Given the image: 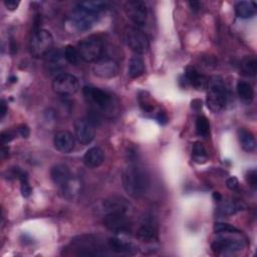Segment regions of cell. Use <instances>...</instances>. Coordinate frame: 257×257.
I'll list each match as a JSON object with an SVG mask.
<instances>
[{"label":"cell","instance_id":"1","mask_svg":"<svg viewBox=\"0 0 257 257\" xmlns=\"http://www.w3.org/2000/svg\"><path fill=\"white\" fill-rule=\"evenodd\" d=\"M121 182L126 194L135 199L143 197L150 187L148 174L136 165L130 166L123 171Z\"/></svg>","mask_w":257,"mask_h":257},{"label":"cell","instance_id":"2","mask_svg":"<svg viewBox=\"0 0 257 257\" xmlns=\"http://www.w3.org/2000/svg\"><path fill=\"white\" fill-rule=\"evenodd\" d=\"M207 88V106L213 112H219L225 107L227 102V90L225 84L219 76H213L208 79Z\"/></svg>","mask_w":257,"mask_h":257},{"label":"cell","instance_id":"3","mask_svg":"<svg viewBox=\"0 0 257 257\" xmlns=\"http://www.w3.org/2000/svg\"><path fill=\"white\" fill-rule=\"evenodd\" d=\"M53 46V37L45 29H34L29 39V51L34 57H44Z\"/></svg>","mask_w":257,"mask_h":257},{"label":"cell","instance_id":"4","mask_svg":"<svg viewBox=\"0 0 257 257\" xmlns=\"http://www.w3.org/2000/svg\"><path fill=\"white\" fill-rule=\"evenodd\" d=\"M76 48L79 52L81 60L85 62H96L99 60L102 57L104 49L102 41L95 36L84 38L78 43Z\"/></svg>","mask_w":257,"mask_h":257},{"label":"cell","instance_id":"5","mask_svg":"<svg viewBox=\"0 0 257 257\" xmlns=\"http://www.w3.org/2000/svg\"><path fill=\"white\" fill-rule=\"evenodd\" d=\"M98 14L93 13L83 7H81L79 4L73 9L69 21L71 26L76 31H86L90 29L93 25V23L97 20Z\"/></svg>","mask_w":257,"mask_h":257},{"label":"cell","instance_id":"6","mask_svg":"<svg viewBox=\"0 0 257 257\" xmlns=\"http://www.w3.org/2000/svg\"><path fill=\"white\" fill-rule=\"evenodd\" d=\"M125 43L136 54H144L150 47L148 36L139 28L131 27L125 32Z\"/></svg>","mask_w":257,"mask_h":257},{"label":"cell","instance_id":"7","mask_svg":"<svg viewBox=\"0 0 257 257\" xmlns=\"http://www.w3.org/2000/svg\"><path fill=\"white\" fill-rule=\"evenodd\" d=\"M54 92L60 95H72L79 88L78 79L69 73H60L55 76L52 82Z\"/></svg>","mask_w":257,"mask_h":257},{"label":"cell","instance_id":"8","mask_svg":"<svg viewBox=\"0 0 257 257\" xmlns=\"http://www.w3.org/2000/svg\"><path fill=\"white\" fill-rule=\"evenodd\" d=\"M83 95L85 98L101 109H106L111 105L112 96L107 91H104L98 87L92 85H86L83 87Z\"/></svg>","mask_w":257,"mask_h":257},{"label":"cell","instance_id":"9","mask_svg":"<svg viewBox=\"0 0 257 257\" xmlns=\"http://www.w3.org/2000/svg\"><path fill=\"white\" fill-rule=\"evenodd\" d=\"M123 10L128 19L135 24L141 26L144 25L148 16V8L145 2L140 0L127 1L123 5Z\"/></svg>","mask_w":257,"mask_h":257},{"label":"cell","instance_id":"10","mask_svg":"<svg viewBox=\"0 0 257 257\" xmlns=\"http://www.w3.org/2000/svg\"><path fill=\"white\" fill-rule=\"evenodd\" d=\"M244 242L240 239L231 237H219L212 243V249L216 254H233L242 250Z\"/></svg>","mask_w":257,"mask_h":257},{"label":"cell","instance_id":"11","mask_svg":"<svg viewBox=\"0 0 257 257\" xmlns=\"http://www.w3.org/2000/svg\"><path fill=\"white\" fill-rule=\"evenodd\" d=\"M74 136L81 145L90 144L95 137L94 124L85 118H80L74 122Z\"/></svg>","mask_w":257,"mask_h":257},{"label":"cell","instance_id":"12","mask_svg":"<svg viewBox=\"0 0 257 257\" xmlns=\"http://www.w3.org/2000/svg\"><path fill=\"white\" fill-rule=\"evenodd\" d=\"M103 225L114 233H128L132 228L126 214H105Z\"/></svg>","mask_w":257,"mask_h":257},{"label":"cell","instance_id":"13","mask_svg":"<svg viewBox=\"0 0 257 257\" xmlns=\"http://www.w3.org/2000/svg\"><path fill=\"white\" fill-rule=\"evenodd\" d=\"M102 209L105 214H127L132 204L124 197L113 195L103 201Z\"/></svg>","mask_w":257,"mask_h":257},{"label":"cell","instance_id":"14","mask_svg":"<svg viewBox=\"0 0 257 257\" xmlns=\"http://www.w3.org/2000/svg\"><path fill=\"white\" fill-rule=\"evenodd\" d=\"M50 178L53 184L63 191H66L69 188V185L72 181V175L69 168L64 164H56L51 168Z\"/></svg>","mask_w":257,"mask_h":257},{"label":"cell","instance_id":"15","mask_svg":"<svg viewBox=\"0 0 257 257\" xmlns=\"http://www.w3.org/2000/svg\"><path fill=\"white\" fill-rule=\"evenodd\" d=\"M65 58L63 52L59 49H51L45 56H44V67L49 74H60L61 70L65 66Z\"/></svg>","mask_w":257,"mask_h":257},{"label":"cell","instance_id":"16","mask_svg":"<svg viewBox=\"0 0 257 257\" xmlns=\"http://www.w3.org/2000/svg\"><path fill=\"white\" fill-rule=\"evenodd\" d=\"M93 74L100 78H112L118 73L117 63L110 58H100L92 67Z\"/></svg>","mask_w":257,"mask_h":257},{"label":"cell","instance_id":"17","mask_svg":"<svg viewBox=\"0 0 257 257\" xmlns=\"http://www.w3.org/2000/svg\"><path fill=\"white\" fill-rule=\"evenodd\" d=\"M53 145L58 152L68 154L74 149V138L69 132L60 131L54 135Z\"/></svg>","mask_w":257,"mask_h":257},{"label":"cell","instance_id":"18","mask_svg":"<svg viewBox=\"0 0 257 257\" xmlns=\"http://www.w3.org/2000/svg\"><path fill=\"white\" fill-rule=\"evenodd\" d=\"M184 77L188 84L192 85L198 90H202L207 88L208 85V78L201 74L194 66H188L185 70Z\"/></svg>","mask_w":257,"mask_h":257},{"label":"cell","instance_id":"19","mask_svg":"<svg viewBox=\"0 0 257 257\" xmlns=\"http://www.w3.org/2000/svg\"><path fill=\"white\" fill-rule=\"evenodd\" d=\"M104 161V153L98 147H92L88 149L83 156V163L87 168H97Z\"/></svg>","mask_w":257,"mask_h":257},{"label":"cell","instance_id":"20","mask_svg":"<svg viewBox=\"0 0 257 257\" xmlns=\"http://www.w3.org/2000/svg\"><path fill=\"white\" fill-rule=\"evenodd\" d=\"M237 136H238L240 146L245 152L249 153L255 150L256 141H255L254 135L250 131L246 128H239L237 132Z\"/></svg>","mask_w":257,"mask_h":257},{"label":"cell","instance_id":"21","mask_svg":"<svg viewBox=\"0 0 257 257\" xmlns=\"http://www.w3.org/2000/svg\"><path fill=\"white\" fill-rule=\"evenodd\" d=\"M145 72V62L142 56L135 54L131 57L127 65V75L131 78H138Z\"/></svg>","mask_w":257,"mask_h":257},{"label":"cell","instance_id":"22","mask_svg":"<svg viewBox=\"0 0 257 257\" xmlns=\"http://www.w3.org/2000/svg\"><path fill=\"white\" fill-rule=\"evenodd\" d=\"M256 4L255 2L239 1L235 5V13L239 18L249 19L255 15Z\"/></svg>","mask_w":257,"mask_h":257},{"label":"cell","instance_id":"23","mask_svg":"<svg viewBox=\"0 0 257 257\" xmlns=\"http://www.w3.org/2000/svg\"><path fill=\"white\" fill-rule=\"evenodd\" d=\"M108 247L111 251L120 254H133L135 250L131 243L124 242L116 237H111L108 239Z\"/></svg>","mask_w":257,"mask_h":257},{"label":"cell","instance_id":"24","mask_svg":"<svg viewBox=\"0 0 257 257\" xmlns=\"http://www.w3.org/2000/svg\"><path fill=\"white\" fill-rule=\"evenodd\" d=\"M237 93L240 99L246 103H250L254 97V90L252 85L244 80L237 82Z\"/></svg>","mask_w":257,"mask_h":257},{"label":"cell","instance_id":"25","mask_svg":"<svg viewBox=\"0 0 257 257\" xmlns=\"http://www.w3.org/2000/svg\"><path fill=\"white\" fill-rule=\"evenodd\" d=\"M138 238L144 242H153L157 239V229L151 223H144L137 232Z\"/></svg>","mask_w":257,"mask_h":257},{"label":"cell","instance_id":"26","mask_svg":"<svg viewBox=\"0 0 257 257\" xmlns=\"http://www.w3.org/2000/svg\"><path fill=\"white\" fill-rule=\"evenodd\" d=\"M192 158L195 163L203 164L208 159L207 151L201 142H195L192 147Z\"/></svg>","mask_w":257,"mask_h":257},{"label":"cell","instance_id":"27","mask_svg":"<svg viewBox=\"0 0 257 257\" xmlns=\"http://www.w3.org/2000/svg\"><path fill=\"white\" fill-rule=\"evenodd\" d=\"M243 73L247 76H254L257 70V62L254 56H247L241 61L240 65Z\"/></svg>","mask_w":257,"mask_h":257},{"label":"cell","instance_id":"28","mask_svg":"<svg viewBox=\"0 0 257 257\" xmlns=\"http://www.w3.org/2000/svg\"><path fill=\"white\" fill-rule=\"evenodd\" d=\"M63 55H64L66 62H68L69 64H72V65H78L81 60V57L79 55L77 48L72 45H66L64 47Z\"/></svg>","mask_w":257,"mask_h":257},{"label":"cell","instance_id":"29","mask_svg":"<svg viewBox=\"0 0 257 257\" xmlns=\"http://www.w3.org/2000/svg\"><path fill=\"white\" fill-rule=\"evenodd\" d=\"M197 134L203 138H207L210 134V122L204 115H199L196 119Z\"/></svg>","mask_w":257,"mask_h":257},{"label":"cell","instance_id":"30","mask_svg":"<svg viewBox=\"0 0 257 257\" xmlns=\"http://www.w3.org/2000/svg\"><path fill=\"white\" fill-rule=\"evenodd\" d=\"M79 5L93 13L99 14V12H101L106 8L107 3L103 1H85V2H80Z\"/></svg>","mask_w":257,"mask_h":257},{"label":"cell","instance_id":"31","mask_svg":"<svg viewBox=\"0 0 257 257\" xmlns=\"http://www.w3.org/2000/svg\"><path fill=\"white\" fill-rule=\"evenodd\" d=\"M214 231L216 233H238L239 230L228 223H223V222H217L214 224Z\"/></svg>","mask_w":257,"mask_h":257},{"label":"cell","instance_id":"32","mask_svg":"<svg viewBox=\"0 0 257 257\" xmlns=\"http://www.w3.org/2000/svg\"><path fill=\"white\" fill-rule=\"evenodd\" d=\"M246 181L252 189H256L257 186V173L256 170H250L246 173Z\"/></svg>","mask_w":257,"mask_h":257},{"label":"cell","instance_id":"33","mask_svg":"<svg viewBox=\"0 0 257 257\" xmlns=\"http://www.w3.org/2000/svg\"><path fill=\"white\" fill-rule=\"evenodd\" d=\"M14 134L12 133V132H10V131H5V132H2L1 133V135H0V139H1V143L3 144V145H5V144H8V143H10L13 139H14Z\"/></svg>","mask_w":257,"mask_h":257},{"label":"cell","instance_id":"34","mask_svg":"<svg viewBox=\"0 0 257 257\" xmlns=\"http://www.w3.org/2000/svg\"><path fill=\"white\" fill-rule=\"evenodd\" d=\"M226 185H227V187H228L230 190H232V191L237 190L238 187H239L238 179H237L236 177H230L229 179H227Z\"/></svg>","mask_w":257,"mask_h":257},{"label":"cell","instance_id":"35","mask_svg":"<svg viewBox=\"0 0 257 257\" xmlns=\"http://www.w3.org/2000/svg\"><path fill=\"white\" fill-rule=\"evenodd\" d=\"M19 4H20V1H18V0H5L4 1V5L9 11L16 10L18 8Z\"/></svg>","mask_w":257,"mask_h":257},{"label":"cell","instance_id":"36","mask_svg":"<svg viewBox=\"0 0 257 257\" xmlns=\"http://www.w3.org/2000/svg\"><path fill=\"white\" fill-rule=\"evenodd\" d=\"M18 133H19V135H20L22 138L27 139V138L29 137V135H30V130H29V127H28L27 124L23 123V124H20V125L18 126Z\"/></svg>","mask_w":257,"mask_h":257},{"label":"cell","instance_id":"37","mask_svg":"<svg viewBox=\"0 0 257 257\" xmlns=\"http://www.w3.org/2000/svg\"><path fill=\"white\" fill-rule=\"evenodd\" d=\"M7 112V105H6V102L4 99L1 100V104H0V117L3 118L5 116Z\"/></svg>","mask_w":257,"mask_h":257},{"label":"cell","instance_id":"38","mask_svg":"<svg viewBox=\"0 0 257 257\" xmlns=\"http://www.w3.org/2000/svg\"><path fill=\"white\" fill-rule=\"evenodd\" d=\"M157 119H158V121H159L160 123H162V124H165V123L168 121V117H167L166 113H165V112H161V111L158 113Z\"/></svg>","mask_w":257,"mask_h":257},{"label":"cell","instance_id":"39","mask_svg":"<svg viewBox=\"0 0 257 257\" xmlns=\"http://www.w3.org/2000/svg\"><path fill=\"white\" fill-rule=\"evenodd\" d=\"M189 4H190L192 10H194V11H197L201 8V4L199 2H190Z\"/></svg>","mask_w":257,"mask_h":257},{"label":"cell","instance_id":"40","mask_svg":"<svg viewBox=\"0 0 257 257\" xmlns=\"http://www.w3.org/2000/svg\"><path fill=\"white\" fill-rule=\"evenodd\" d=\"M213 198L216 200V201H221L222 200V196H221V194L219 193V192H214L213 193Z\"/></svg>","mask_w":257,"mask_h":257},{"label":"cell","instance_id":"41","mask_svg":"<svg viewBox=\"0 0 257 257\" xmlns=\"http://www.w3.org/2000/svg\"><path fill=\"white\" fill-rule=\"evenodd\" d=\"M2 153H1V155H2V158H4V155H8L7 153H8V148H2V151H1Z\"/></svg>","mask_w":257,"mask_h":257},{"label":"cell","instance_id":"42","mask_svg":"<svg viewBox=\"0 0 257 257\" xmlns=\"http://www.w3.org/2000/svg\"><path fill=\"white\" fill-rule=\"evenodd\" d=\"M10 80H11V82H15V81H17V77H11Z\"/></svg>","mask_w":257,"mask_h":257}]
</instances>
